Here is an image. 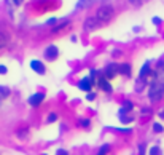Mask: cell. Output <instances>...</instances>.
Segmentation results:
<instances>
[{
  "label": "cell",
  "instance_id": "19",
  "mask_svg": "<svg viewBox=\"0 0 164 155\" xmlns=\"http://www.w3.org/2000/svg\"><path fill=\"white\" fill-rule=\"evenodd\" d=\"M89 120H88V118H83V120H80V122H78V125H80V126H83V128H88V126H89Z\"/></svg>",
  "mask_w": 164,
  "mask_h": 155
},
{
  "label": "cell",
  "instance_id": "31",
  "mask_svg": "<svg viewBox=\"0 0 164 155\" xmlns=\"http://www.w3.org/2000/svg\"><path fill=\"white\" fill-rule=\"evenodd\" d=\"M159 117H162V118H164V110H162V112H159Z\"/></svg>",
  "mask_w": 164,
  "mask_h": 155
},
{
  "label": "cell",
  "instance_id": "7",
  "mask_svg": "<svg viewBox=\"0 0 164 155\" xmlns=\"http://www.w3.org/2000/svg\"><path fill=\"white\" fill-rule=\"evenodd\" d=\"M97 83H99V87H101L104 91H107V93H112L113 91V88H112V85L109 83V79H107L105 75H102V77H99V80H97Z\"/></svg>",
  "mask_w": 164,
  "mask_h": 155
},
{
  "label": "cell",
  "instance_id": "13",
  "mask_svg": "<svg viewBox=\"0 0 164 155\" xmlns=\"http://www.w3.org/2000/svg\"><path fill=\"white\" fill-rule=\"evenodd\" d=\"M132 107H134V105H132V102H131V101H124L123 107L119 109V115H124L127 110H132Z\"/></svg>",
  "mask_w": 164,
  "mask_h": 155
},
{
  "label": "cell",
  "instance_id": "5",
  "mask_svg": "<svg viewBox=\"0 0 164 155\" xmlns=\"http://www.w3.org/2000/svg\"><path fill=\"white\" fill-rule=\"evenodd\" d=\"M43 99H45V94L43 93H35L27 101H29V104L32 105V107H37V105H40L41 102H43Z\"/></svg>",
  "mask_w": 164,
  "mask_h": 155
},
{
  "label": "cell",
  "instance_id": "9",
  "mask_svg": "<svg viewBox=\"0 0 164 155\" xmlns=\"http://www.w3.org/2000/svg\"><path fill=\"white\" fill-rule=\"evenodd\" d=\"M30 69H34L37 74H45V66H43V62L38 61V59L30 61Z\"/></svg>",
  "mask_w": 164,
  "mask_h": 155
},
{
  "label": "cell",
  "instance_id": "20",
  "mask_svg": "<svg viewBox=\"0 0 164 155\" xmlns=\"http://www.w3.org/2000/svg\"><path fill=\"white\" fill-rule=\"evenodd\" d=\"M21 2H23V0H6V3H8V5H15V6L21 5Z\"/></svg>",
  "mask_w": 164,
  "mask_h": 155
},
{
  "label": "cell",
  "instance_id": "12",
  "mask_svg": "<svg viewBox=\"0 0 164 155\" xmlns=\"http://www.w3.org/2000/svg\"><path fill=\"white\" fill-rule=\"evenodd\" d=\"M118 70H119V74H123V75H126V77H129L131 75V64H119L118 66Z\"/></svg>",
  "mask_w": 164,
  "mask_h": 155
},
{
  "label": "cell",
  "instance_id": "30",
  "mask_svg": "<svg viewBox=\"0 0 164 155\" xmlns=\"http://www.w3.org/2000/svg\"><path fill=\"white\" fill-rule=\"evenodd\" d=\"M144 114H145V115L150 114V109H142V115H144Z\"/></svg>",
  "mask_w": 164,
  "mask_h": 155
},
{
  "label": "cell",
  "instance_id": "22",
  "mask_svg": "<svg viewBox=\"0 0 164 155\" xmlns=\"http://www.w3.org/2000/svg\"><path fill=\"white\" fill-rule=\"evenodd\" d=\"M153 131H156V133H161V131H162V126H161L159 123H155V125H153Z\"/></svg>",
  "mask_w": 164,
  "mask_h": 155
},
{
  "label": "cell",
  "instance_id": "11",
  "mask_svg": "<svg viewBox=\"0 0 164 155\" xmlns=\"http://www.w3.org/2000/svg\"><path fill=\"white\" fill-rule=\"evenodd\" d=\"M69 24H70V21H69V19H64V21H61L59 24H56V26L53 27V29H51V32H53V34L59 32V31H62V29H64V27H67Z\"/></svg>",
  "mask_w": 164,
  "mask_h": 155
},
{
  "label": "cell",
  "instance_id": "21",
  "mask_svg": "<svg viewBox=\"0 0 164 155\" xmlns=\"http://www.w3.org/2000/svg\"><path fill=\"white\" fill-rule=\"evenodd\" d=\"M129 3L134 5V6H140L142 3H144V0H129Z\"/></svg>",
  "mask_w": 164,
  "mask_h": 155
},
{
  "label": "cell",
  "instance_id": "26",
  "mask_svg": "<svg viewBox=\"0 0 164 155\" xmlns=\"http://www.w3.org/2000/svg\"><path fill=\"white\" fill-rule=\"evenodd\" d=\"M94 98H96V94H94V93H89V94L86 96V99H88V101H94Z\"/></svg>",
  "mask_w": 164,
  "mask_h": 155
},
{
  "label": "cell",
  "instance_id": "4",
  "mask_svg": "<svg viewBox=\"0 0 164 155\" xmlns=\"http://www.w3.org/2000/svg\"><path fill=\"white\" fill-rule=\"evenodd\" d=\"M118 72H119V70H118V64H113V62H112V64H109V66L105 67V70H104V75H105L109 80H110V79H113V77H115Z\"/></svg>",
  "mask_w": 164,
  "mask_h": 155
},
{
  "label": "cell",
  "instance_id": "25",
  "mask_svg": "<svg viewBox=\"0 0 164 155\" xmlns=\"http://www.w3.org/2000/svg\"><path fill=\"white\" fill-rule=\"evenodd\" d=\"M159 150H158V147H152V150H150V155H158Z\"/></svg>",
  "mask_w": 164,
  "mask_h": 155
},
{
  "label": "cell",
  "instance_id": "3",
  "mask_svg": "<svg viewBox=\"0 0 164 155\" xmlns=\"http://www.w3.org/2000/svg\"><path fill=\"white\" fill-rule=\"evenodd\" d=\"M99 23H101V21L97 19V16H89V18L84 19L83 27H84V31H86V32H92L94 29H97Z\"/></svg>",
  "mask_w": 164,
  "mask_h": 155
},
{
  "label": "cell",
  "instance_id": "1",
  "mask_svg": "<svg viewBox=\"0 0 164 155\" xmlns=\"http://www.w3.org/2000/svg\"><path fill=\"white\" fill-rule=\"evenodd\" d=\"M113 13H115L113 6L109 5V3H105V5H101V6L97 8L96 16H97V19L101 21V23H107V21H110V19L113 18Z\"/></svg>",
  "mask_w": 164,
  "mask_h": 155
},
{
  "label": "cell",
  "instance_id": "23",
  "mask_svg": "<svg viewBox=\"0 0 164 155\" xmlns=\"http://www.w3.org/2000/svg\"><path fill=\"white\" fill-rule=\"evenodd\" d=\"M56 23H58V19H56V18H51V19H48V26H56Z\"/></svg>",
  "mask_w": 164,
  "mask_h": 155
},
{
  "label": "cell",
  "instance_id": "17",
  "mask_svg": "<svg viewBox=\"0 0 164 155\" xmlns=\"http://www.w3.org/2000/svg\"><path fill=\"white\" fill-rule=\"evenodd\" d=\"M56 120H58V114H54V112H51V114H49L48 115V123H53V122H56Z\"/></svg>",
  "mask_w": 164,
  "mask_h": 155
},
{
  "label": "cell",
  "instance_id": "15",
  "mask_svg": "<svg viewBox=\"0 0 164 155\" xmlns=\"http://www.w3.org/2000/svg\"><path fill=\"white\" fill-rule=\"evenodd\" d=\"M109 152H110V144H104V146H101V149H99L97 155H107Z\"/></svg>",
  "mask_w": 164,
  "mask_h": 155
},
{
  "label": "cell",
  "instance_id": "28",
  "mask_svg": "<svg viewBox=\"0 0 164 155\" xmlns=\"http://www.w3.org/2000/svg\"><path fill=\"white\" fill-rule=\"evenodd\" d=\"M6 72H8V69L5 66H0V74H6Z\"/></svg>",
  "mask_w": 164,
  "mask_h": 155
},
{
  "label": "cell",
  "instance_id": "24",
  "mask_svg": "<svg viewBox=\"0 0 164 155\" xmlns=\"http://www.w3.org/2000/svg\"><path fill=\"white\" fill-rule=\"evenodd\" d=\"M139 153L140 155H145V144H140L139 146Z\"/></svg>",
  "mask_w": 164,
  "mask_h": 155
},
{
  "label": "cell",
  "instance_id": "10",
  "mask_svg": "<svg viewBox=\"0 0 164 155\" xmlns=\"http://www.w3.org/2000/svg\"><path fill=\"white\" fill-rule=\"evenodd\" d=\"M152 74V69H150V62H145L144 66H142V69H140V74H139V79H142V80H145L147 77Z\"/></svg>",
  "mask_w": 164,
  "mask_h": 155
},
{
  "label": "cell",
  "instance_id": "29",
  "mask_svg": "<svg viewBox=\"0 0 164 155\" xmlns=\"http://www.w3.org/2000/svg\"><path fill=\"white\" fill-rule=\"evenodd\" d=\"M153 23L155 24H161V19L159 18H153Z\"/></svg>",
  "mask_w": 164,
  "mask_h": 155
},
{
  "label": "cell",
  "instance_id": "2",
  "mask_svg": "<svg viewBox=\"0 0 164 155\" xmlns=\"http://www.w3.org/2000/svg\"><path fill=\"white\" fill-rule=\"evenodd\" d=\"M162 96H164V83L162 82H155L148 90V98L153 102H156V101L162 99Z\"/></svg>",
  "mask_w": 164,
  "mask_h": 155
},
{
  "label": "cell",
  "instance_id": "14",
  "mask_svg": "<svg viewBox=\"0 0 164 155\" xmlns=\"http://www.w3.org/2000/svg\"><path fill=\"white\" fill-rule=\"evenodd\" d=\"M10 96V88L8 87H0V99H5V98Z\"/></svg>",
  "mask_w": 164,
  "mask_h": 155
},
{
  "label": "cell",
  "instance_id": "27",
  "mask_svg": "<svg viewBox=\"0 0 164 155\" xmlns=\"http://www.w3.org/2000/svg\"><path fill=\"white\" fill-rule=\"evenodd\" d=\"M56 155H69L67 150H64V149H59L58 152H56Z\"/></svg>",
  "mask_w": 164,
  "mask_h": 155
},
{
  "label": "cell",
  "instance_id": "6",
  "mask_svg": "<svg viewBox=\"0 0 164 155\" xmlns=\"http://www.w3.org/2000/svg\"><path fill=\"white\" fill-rule=\"evenodd\" d=\"M92 85H94V82H92L89 77H84V79H81L80 82H78V88L83 90V91H91Z\"/></svg>",
  "mask_w": 164,
  "mask_h": 155
},
{
  "label": "cell",
  "instance_id": "16",
  "mask_svg": "<svg viewBox=\"0 0 164 155\" xmlns=\"http://www.w3.org/2000/svg\"><path fill=\"white\" fill-rule=\"evenodd\" d=\"M91 2H92V0H80V2H78V5H77V8H83V6H88Z\"/></svg>",
  "mask_w": 164,
  "mask_h": 155
},
{
  "label": "cell",
  "instance_id": "18",
  "mask_svg": "<svg viewBox=\"0 0 164 155\" xmlns=\"http://www.w3.org/2000/svg\"><path fill=\"white\" fill-rule=\"evenodd\" d=\"M96 77H97V70H96V69H91V70H89V79L94 82V83H96Z\"/></svg>",
  "mask_w": 164,
  "mask_h": 155
},
{
  "label": "cell",
  "instance_id": "8",
  "mask_svg": "<svg viewBox=\"0 0 164 155\" xmlns=\"http://www.w3.org/2000/svg\"><path fill=\"white\" fill-rule=\"evenodd\" d=\"M58 53H59V51H58V46H54V45H49V46L46 48V50H45V58L51 61V59H54L56 56H58Z\"/></svg>",
  "mask_w": 164,
  "mask_h": 155
}]
</instances>
